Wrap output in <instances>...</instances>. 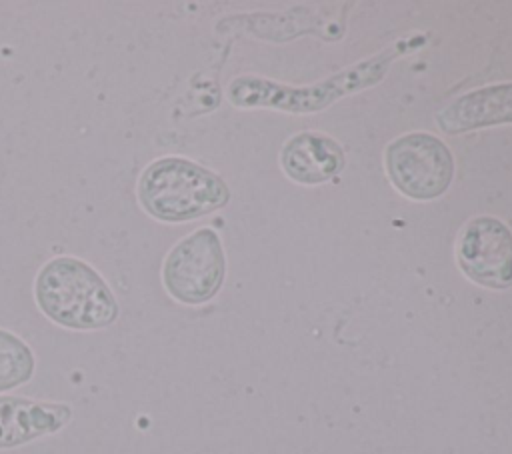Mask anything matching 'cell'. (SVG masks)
<instances>
[{"label": "cell", "mask_w": 512, "mask_h": 454, "mask_svg": "<svg viewBox=\"0 0 512 454\" xmlns=\"http://www.w3.org/2000/svg\"><path fill=\"white\" fill-rule=\"evenodd\" d=\"M286 174L302 184H318L336 176L344 166L342 148L324 134L300 132L282 148Z\"/></svg>", "instance_id": "cell-8"}, {"label": "cell", "mask_w": 512, "mask_h": 454, "mask_svg": "<svg viewBox=\"0 0 512 454\" xmlns=\"http://www.w3.org/2000/svg\"><path fill=\"white\" fill-rule=\"evenodd\" d=\"M136 200L154 220L180 224L224 208L230 200L226 182L210 168L184 158L160 156L138 174Z\"/></svg>", "instance_id": "cell-2"}, {"label": "cell", "mask_w": 512, "mask_h": 454, "mask_svg": "<svg viewBox=\"0 0 512 454\" xmlns=\"http://www.w3.org/2000/svg\"><path fill=\"white\" fill-rule=\"evenodd\" d=\"M70 420V404L0 394V448H16L54 434Z\"/></svg>", "instance_id": "cell-7"}, {"label": "cell", "mask_w": 512, "mask_h": 454, "mask_svg": "<svg viewBox=\"0 0 512 454\" xmlns=\"http://www.w3.org/2000/svg\"><path fill=\"white\" fill-rule=\"evenodd\" d=\"M386 168L394 186L416 200L440 196L454 174V160L442 140L432 134L412 132L396 138L386 148Z\"/></svg>", "instance_id": "cell-5"}, {"label": "cell", "mask_w": 512, "mask_h": 454, "mask_svg": "<svg viewBox=\"0 0 512 454\" xmlns=\"http://www.w3.org/2000/svg\"><path fill=\"white\" fill-rule=\"evenodd\" d=\"M438 120L440 126L448 132L512 122V84L470 92L450 104L442 114H438Z\"/></svg>", "instance_id": "cell-9"}, {"label": "cell", "mask_w": 512, "mask_h": 454, "mask_svg": "<svg viewBox=\"0 0 512 454\" xmlns=\"http://www.w3.org/2000/svg\"><path fill=\"white\" fill-rule=\"evenodd\" d=\"M224 272L222 240L216 230L204 226L172 244L162 260L160 278L164 290L176 302L196 306L218 294Z\"/></svg>", "instance_id": "cell-4"}, {"label": "cell", "mask_w": 512, "mask_h": 454, "mask_svg": "<svg viewBox=\"0 0 512 454\" xmlns=\"http://www.w3.org/2000/svg\"><path fill=\"white\" fill-rule=\"evenodd\" d=\"M462 272L488 288L512 286V232L492 216L470 220L458 240Z\"/></svg>", "instance_id": "cell-6"}, {"label": "cell", "mask_w": 512, "mask_h": 454, "mask_svg": "<svg viewBox=\"0 0 512 454\" xmlns=\"http://www.w3.org/2000/svg\"><path fill=\"white\" fill-rule=\"evenodd\" d=\"M390 56L392 52L370 58L358 66L334 74L330 80L302 88H290L254 76H240L228 86V96L236 106L242 108L268 106L288 112H314L326 108L348 92L378 82L386 72Z\"/></svg>", "instance_id": "cell-3"}, {"label": "cell", "mask_w": 512, "mask_h": 454, "mask_svg": "<svg viewBox=\"0 0 512 454\" xmlns=\"http://www.w3.org/2000/svg\"><path fill=\"white\" fill-rule=\"evenodd\" d=\"M36 370L34 350L8 328H0V394L32 380Z\"/></svg>", "instance_id": "cell-10"}, {"label": "cell", "mask_w": 512, "mask_h": 454, "mask_svg": "<svg viewBox=\"0 0 512 454\" xmlns=\"http://www.w3.org/2000/svg\"><path fill=\"white\" fill-rule=\"evenodd\" d=\"M32 296L50 322L68 330H102L120 316V302L108 280L94 264L74 254H56L42 262Z\"/></svg>", "instance_id": "cell-1"}]
</instances>
